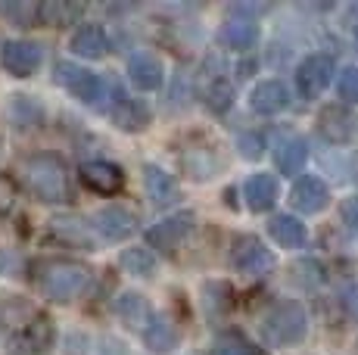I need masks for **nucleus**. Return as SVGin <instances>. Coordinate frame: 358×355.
<instances>
[{
	"mask_svg": "<svg viewBox=\"0 0 358 355\" xmlns=\"http://www.w3.org/2000/svg\"><path fill=\"white\" fill-rule=\"evenodd\" d=\"M91 281V268L78 259H44L34 265V284L53 303H72L85 293Z\"/></svg>",
	"mask_w": 358,
	"mask_h": 355,
	"instance_id": "obj_1",
	"label": "nucleus"
},
{
	"mask_svg": "<svg viewBox=\"0 0 358 355\" xmlns=\"http://www.w3.org/2000/svg\"><path fill=\"white\" fill-rule=\"evenodd\" d=\"M19 175H22L25 187L38 196L41 203H66L69 200V172L66 162L53 153H34L29 159H22L19 166Z\"/></svg>",
	"mask_w": 358,
	"mask_h": 355,
	"instance_id": "obj_2",
	"label": "nucleus"
},
{
	"mask_svg": "<svg viewBox=\"0 0 358 355\" xmlns=\"http://www.w3.org/2000/svg\"><path fill=\"white\" fill-rule=\"evenodd\" d=\"M308 333V315L296 299L278 303L262 318V337L271 346H293Z\"/></svg>",
	"mask_w": 358,
	"mask_h": 355,
	"instance_id": "obj_3",
	"label": "nucleus"
},
{
	"mask_svg": "<svg viewBox=\"0 0 358 355\" xmlns=\"http://www.w3.org/2000/svg\"><path fill=\"white\" fill-rule=\"evenodd\" d=\"M57 85H63L72 97H78L81 103L97 106L106 94V81L97 72H87L75 63H59L57 66Z\"/></svg>",
	"mask_w": 358,
	"mask_h": 355,
	"instance_id": "obj_4",
	"label": "nucleus"
},
{
	"mask_svg": "<svg viewBox=\"0 0 358 355\" xmlns=\"http://www.w3.org/2000/svg\"><path fill=\"white\" fill-rule=\"evenodd\" d=\"M231 265L240 271V275H250V277H262L274 268V252L252 234H243L234 240L231 249Z\"/></svg>",
	"mask_w": 358,
	"mask_h": 355,
	"instance_id": "obj_5",
	"label": "nucleus"
},
{
	"mask_svg": "<svg viewBox=\"0 0 358 355\" xmlns=\"http://www.w3.org/2000/svg\"><path fill=\"white\" fill-rule=\"evenodd\" d=\"M50 346H53V324L47 315H31L10 337L13 355H44Z\"/></svg>",
	"mask_w": 358,
	"mask_h": 355,
	"instance_id": "obj_6",
	"label": "nucleus"
},
{
	"mask_svg": "<svg viewBox=\"0 0 358 355\" xmlns=\"http://www.w3.org/2000/svg\"><path fill=\"white\" fill-rule=\"evenodd\" d=\"M194 224H196L194 212H175V215L162 218L159 224H153V228L147 231V240H150V247H156L162 252H175L184 240H187Z\"/></svg>",
	"mask_w": 358,
	"mask_h": 355,
	"instance_id": "obj_7",
	"label": "nucleus"
},
{
	"mask_svg": "<svg viewBox=\"0 0 358 355\" xmlns=\"http://www.w3.org/2000/svg\"><path fill=\"white\" fill-rule=\"evenodd\" d=\"M0 66L13 75V78H31L41 66V47L34 41H6L0 47Z\"/></svg>",
	"mask_w": 358,
	"mask_h": 355,
	"instance_id": "obj_8",
	"label": "nucleus"
},
{
	"mask_svg": "<svg viewBox=\"0 0 358 355\" xmlns=\"http://www.w3.org/2000/svg\"><path fill=\"white\" fill-rule=\"evenodd\" d=\"M334 81V59L324 53H312L308 59H302L296 69V85H299L302 97H321V91H327V85Z\"/></svg>",
	"mask_w": 358,
	"mask_h": 355,
	"instance_id": "obj_9",
	"label": "nucleus"
},
{
	"mask_svg": "<svg viewBox=\"0 0 358 355\" xmlns=\"http://www.w3.org/2000/svg\"><path fill=\"white\" fill-rule=\"evenodd\" d=\"M81 181H85L87 190L100 196H115L122 187H125V172H122L115 162L106 159H91L81 166Z\"/></svg>",
	"mask_w": 358,
	"mask_h": 355,
	"instance_id": "obj_10",
	"label": "nucleus"
},
{
	"mask_svg": "<svg viewBox=\"0 0 358 355\" xmlns=\"http://www.w3.org/2000/svg\"><path fill=\"white\" fill-rule=\"evenodd\" d=\"M271 150H274V162H278L280 175H296L302 166H306V159H308L306 140H302L299 134H293V131L274 134Z\"/></svg>",
	"mask_w": 358,
	"mask_h": 355,
	"instance_id": "obj_11",
	"label": "nucleus"
},
{
	"mask_svg": "<svg viewBox=\"0 0 358 355\" xmlns=\"http://www.w3.org/2000/svg\"><path fill=\"white\" fill-rule=\"evenodd\" d=\"M290 203L299 212H306V215H315V212H321V209H327V203H330V190H327V184L321 181V178H315V175H306V178H299V181L293 184V190H290Z\"/></svg>",
	"mask_w": 358,
	"mask_h": 355,
	"instance_id": "obj_12",
	"label": "nucleus"
},
{
	"mask_svg": "<svg viewBox=\"0 0 358 355\" xmlns=\"http://www.w3.org/2000/svg\"><path fill=\"white\" fill-rule=\"evenodd\" d=\"M250 103L259 115H274V113L290 106V87H287L280 78H268V81H262V85L252 87Z\"/></svg>",
	"mask_w": 358,
	"mask_h": 355,
	"instance_id": "obj_13",
	"label": "nucleus"
},
{
	"mask_svg": "<svg viewBox=\"0 0 358 355\" xmlns=\"http://www.w3.org/2000/svg\"><path fill=\"white\" fill-rule=\"evenodd\" d=\"M134 224H137L134 215L122 206H106L94 215V228L113 243H119V240H125V237L134 234Z\"/></svg>",
	"mask_w": 358,
	"mask_h": 355,
	"instance_id": "obj_14",
	"label": "nucleus"
},
{
	"mask_svg": "<svg viewBox=\"0 0 358 355\" xmlns=\"http://www.w3.org/2000/svg\"><path fill=\"white\" fill-rule=\"evenodd\" d=\"M128 78L137 91H156V87H162L165 72L153 53H134L128 63Z\"/></svg>",
	"mask_w": 358,
	"mask_h": 355,
	"instance_id": "obj_15",
	"label": "nucleus"
},
{
	"mask_svg": "<svg viewBox=\"0 0 358 355\" xmlns=\"http://www.w3.org/2000/svg\"><path fill=\"white\" fill-rule=\"evenodd\" d=\"M318 128H321V134H324L327 140L343 143L346 138H352L355 115L346 109V103L343 106H324L321 109V115H318Z\"/></svg>",
	"mask_w": 358,
	"mask_h": 355,
	"instance_id": "obj_16",
	"label": "nucleus"
},
{
	"mask_svg": "<svg viewBox=\"0 0 358 355\" xmlns=\"http://www.w3.org/2000/svg\"><path fill=\"white\" fill-rule=\"evenodd\" d=\"M143 187H147V196L156 206H171L181 196L178 181L169 172H162L159 166H143Z\"/></svg>",
	"mask_w": 358,
	"mask_h": 355,
	"instance_id": "obj_17",
	"label": "nucleus"
},
{
	"mask_svg": "<svg viewBox=\"0 0 358 355\" xmlns=\"http://www.w3.org/2000/svg\"><path fill=\"white\" fill-rule=\"evenodd\" d=\"M69 47H72V53L81 59H100V57H106V50H109V35L100 25H81L72 35V41H69Z\"/></svg>",
	"mask_w": 358,
	"mask_h": 355,
	"instance_id": "obj_18",
	"label": "nucleus"
},
{
	"mask_svg": "<svg viewBox=\"0 0 358 355\" xmlns=\"http://www.w3.org/2000/svg\"><path fill=\"white\" fill-rule=\"evenodd\" d=\"M109 115H113L115 128H122V131H143V128L150 125V109H147L143 100L119 97L115 106L109 109Z\"/></svg>",
	"mask_w": 358,
	"mask_h": 355,
	"instance_id": "obj_19",
	"label": "nucleus"
},
{
	"mask_svg": "<svg viewBox=\"0 0 358 355\" xmlns=\"http://www.w3.org/2000/svg\"><path fill=\"white\" fill-rule=\"evenodd\" d=\"M115 315H119L131 331H141L153 321V309H150V303L141 296V293H122L119 299H115Z\"/></svg>",
	"mask_w": 358,
	"mask_h": 355,
	"instance_id": "obj_20",
	"label": "nucleus"
},
{
	"mask_svg": "<svg viewBox=\"0 0 358 355\" xmlns=\"http://www.w3.org/2000/svg\"><path fill=\"white\" fill-rule=\"evenodd\" d=\"M243 200L252 212H265V209H271L274 200H278V181L265 172L252 175L250 181L243 184Z\"/></svg>",
	"mask_w": 358,
	"mask_h": 355,
	"instance_id": "obj_21",
	"label": "nucleus"
},
{
	"mask_svg": "<svg viewBox=\"0 0 358 355\" xmlns=\"http://www.w3.org/2000/svg\"><path fill=\"white\" fill-rule=\"evenodd\" d=\"M181 166L194 181H209L218 172V159L212 147H187L181 153Z\"/></svg>",
	"mask_w": 358,
	"mask_h": 355,
	"instance_id": "obj_22",
	"label": "nucleus"
},
{
	"mask_svg": "<svg viewBox=\"0 0 358 355\" xmlns=\"http://www.w3.org/2000/svg\"><path fill=\"white\" fill-rule=\"evenodd\" d=\"M218 41L231 50H250L252 44L259 41V25L252 19H231L224 22V29L218 31Z\"/></svg>",
	"mask_w": 358,
	"mask_h": 355,
	"instance_id": "obj_23",
	"label": "nucleus"
},
{
	"mask_svg": "<svg viewBox=\"0 0 358 355\" xmlns=\"http://www.w3.org/2000/svg\"><path fill=\"white\" fill-rule=\"evenodd\" d=\"M268 234H271V240L280 243V247L296 249L306 243V224L296 215H274L271 224H268Z\"/></svg>",
	"mask_w": 358,
	"mask_h": 355,
	"instance_id": "obj_24",
	"label": "nucleus"
},
{
	"mask_svg": "<svg viewBox=\"0 0 358 355\" xmlns=\"http://www.w3.org/2000/svg\"><path fill=\"white\" fill-rule=\"evenodd\" d=\"M143 343L150 346L153 352H171L178 346V331L169 318L162 315H153L147 327H143Z\"/></svg>",
	"mask_w": 358,
	"mask_h": 355,
	"instance_id": "obj_25",
	"label": "nucleus"
},
{
	"mask_svg": "<svg viewBox=\"0 0 358 355\" xmlns=\"http://www.w3.org/2000/svg\"><path fill=\"white\" fill-rule=\"evenodd\" d=\"M53 234L59 237L63 243H69V247H81V249H91L94 240H91V231H87V224L81 222V218L75 215H66V218H53L50 222Z\"/></svg>",
	"mask_w": 358,
	"mask_h": 355,
	"instance_id": "obj_26",
	"label": "nucleus"
},
{
	"mask_svg": "<svg viewBox=\"0 0 358 355\" xmlns=\"http://www.w3.org/2000/svg\"><path fill=\"white\" fill-rule=\"evenodd\" d=\"M81 16L78 3H69V0H44L38 3V19L44 25H53V29H63V25L75 22Z\"/></svg>",
	"mask_w": 358,
	"mask_h": 355,
	"instance_id": "obj_27",
	"label": "nucleus"
},
{
	"mask_svg": "<svg viewBox=\"0 0 358 355\" xmlns=\"http://www.w3.org/2000/svg\"><path fill=\"white\" fill-rule=\"evenodd\" d=\"M119 265L134 277H150L156 271V256H153V249H147V247H131L122 252Z\"/></svg>",
	"mask_w": 358,
	"mask_h": 355,
	"instance_id": "obj_28",
	"label": "nucleus"
},
{
	"mask_svg": "<svg viewBox=\"0 0 358 355\" xmlns=\"http://www.w3.org/2000/svg\"><path fill=\"white\" fill-rule=\"evenodd\" d=\"M203 97H206V106H209L212 113H228L231 103H234V87H231V81H228V78L215 75V78H212L209 85H206Z\"/></svg>",
	"mask_w": 358,
	"mask_h": 355,
	"instance_id": "obj_29",
	"label": "nucleus"
},
{
	"mask_svg": "<svg viewBox=\"0 0 358 355\" xmlns=\"http://www.w3.org/2000/svg\"><path fill=\"white\" fill-rule=\"evenodd\" d=\"M209 355H262V352L240 337H222V340H215V346L209 349Z\"/></svg>",
	"mask_w": 358,
	"mask_h": 355,
	"instance_id": "obj_30",
	"label": "nucleus"
},
{
	"mask_svg": "<svg viewBox=\"0 0 358 355\" xmlns=\"http://www.w3.org/2000/svg\"><path fill=\"white\" fill-rule=\"evenodd\" d=\"M10 113L16 115L22 125H34V122L41 119V106L38 103H31V97H13V106H10Z\"/></svg>",
	"mask_w": 358,
	"mask_h": 355,
	"instance_id": "obj_31",
	"label": "nucleus"
},
{
	"mask_svg": "<svg viewBox=\"0 0 358 355\" xmlns=\"http://www.w3.org/2000/svg\"><path fill=\"white\" fill-rule=\"evenodd\" d=\"M336 91H340V100H346V103H358V69H352V66L343 69Z\"/></svg>",
	"mask_w": 358,
	"mask_h": 355,
	"instance_id": "obj_32",
	"label": "nucleus"
},
{
	"mask_svg": "<svg viewBox=\"0 0 358 355\" xmlns=\"http://www.w3.org/2000/svg\"><path fill=\"white\" fill-rule=\"evenodd\" d=\"M237 150H240L243 159H262V153H265V140H262L259 134L246 131V134H240L237 138Z\"/></svg>",
	"mask_w": 358,
	"mask_h": 355,
	"instance_id": "obj_33",
	"label": "nucleus"
},
{
	"mask_svg": "<svg viewBox=\"0 0 358 355\" xmlns=\"http://www.w3.org/2000/svg\"><path fill=\"white\" fill-rule=\"evenodd\" d=\"M13 206H16V184L13 178L0 175V215H6Z\"/></svg>",
	"mask_w": 358,
	"mask_h": 355,
	"instance_id": "obj_34",
	"label": "nucleus"
},
{
	"mask_svg": "<svg viewBox=\"0 0 358 355\" xmlns=\"http://www.w3.org/2000/svg\"><path fill=\"white\" fill-rule=\"evenodd\" d=\"M19 271H22V259L13 249H0V275L13 277V275H19Z\"/></svg>",
	"mask_w": 358,
	"mask_h": 355,
	"instance_id": "obj_35",
	"label": "nucleus"
},
{
	"mask_svg": "<svg viewBox=\"0 0 358 355\" xmlns=\"http://www.w3.org/2000/svg\"><path fill=\"white\" fill-rule=\"evenodd\" d=\"M340 215H343V222H346V228L352 231V234H358V196H349V200L343 203Z\"/></svg>",
	"mask_w": 358,
	"mask_h": 355,
	"instance_id": "obj_36",
	"label": "nucleus"
},
{
	"mask_svg": "<svg viewBox=\"0 0 358 355\" xmlns=\"http://www.w3.org/2000/svg\"><path fill=\"white\" fill-rule=\"evenodd\" d=\"M355 50H358V35H355Z\"/></svg>",
	"mask_w": 358,
	"mask_h": 355,
	"instance_id": "obj_37",
	"label": "nucleus"
}]
</instances>
